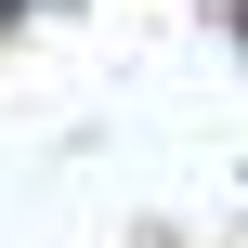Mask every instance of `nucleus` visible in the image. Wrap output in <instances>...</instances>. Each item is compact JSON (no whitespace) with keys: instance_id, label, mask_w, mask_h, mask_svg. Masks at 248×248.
Returning a JSON list of instances; mask_svg holds the SVG:
<instances>
[{"instance_id":"f257e3e1","label":"nucleus","mask_w":248,"mask_h":248,"mask_svg":"<svg viewBox=\"0 0 248 248\" xmlns=\"http://www.w3.org/2000/svg\"><path fill=\"white\" fill-rule=\"evenodd\" d=\"M209 13H222V0H209Z\"/></svg>"}]
</instances>
